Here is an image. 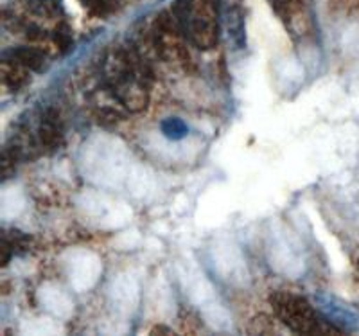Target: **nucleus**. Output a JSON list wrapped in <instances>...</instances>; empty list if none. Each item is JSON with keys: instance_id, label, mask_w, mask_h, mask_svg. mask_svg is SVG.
Listing matches in <instances>:
<instances>
[{"instance_id": "nucleus-1", "label": "nucleus", "mask_w": 359, "mask_h": 336, "mask_svg": "<svg viewBox=\"0 0 359 336\" xmlns=\"http://www.w3.org/2000/svg\"><path fill=\"white\" fill-rule=\"evenodd\" d=\"M99 79L107 94L124 110L140 112L149 103L151 67L133 47L117 46L107 51L99 63Z\"/></svg>"}, {"instance_id": "nucleus-2", "label": "nucleus", "mask_w": 359, "mask_h": 336, "mask_svg": "<svg viewBox=\"0 0 359 336\" xmlns=\"http://www.w3.org/2000/svg\"><path fill=\"white\" fill-rule=\"evenodd\" d=\"M172 15L191 46L210 51L219 43L221 0H178Z\"/></svg>"}, {"instance_id": "nucleus-3", "label": "nucleus", "mask_w": 359, "mask_h": 336, "mask_svg": "<svg viewBox=\"0 0 359 336\" xmlns=\"http://www.w3.org/2000/svg\"><path fill=\"white\" fill-rule=\"evenodd\" d=\"M273 313L282 324L298 335H341V329L322 315L318 308L293 291H275L271 299Z\"/></svg>"}, {"instance_id": "nucleus-4", "label": "nucleus", "mask_w": 359, "mask_h": 336, "mask_svg": "<svg viewBox=\"0 0 359 336\" xmlns=\"http://www.w3.org/2000/svg\"><path fill=\"white\" fill-rule=\"evenodd\" d=\"M187 43L189 40L185 38L184 31L180 29L172 11L171 15L163 13L160 15V18H156L155 27H153V46L163 62L182 67V69H189L192 58L187 49Z\"/></svg>"}, {"instance_id": "nucleus-5", "label": "nucleus", "mask_w": 359, "mask_h": 336, "mask_svg": "<svg viewBox=\"0 0 359 336\" xmlns=\"http://www.w3.org/2000/svg\"><path fill=\"white\" fill-rule=\"evenodd\" d=\"M34 139H36L40 153L50 155L62 148L63 140H65V126H63L62 115L56 108L49 107L41 112L36 130H34Z\"/></svg>"}, {"instance_id": "nucleus-6", "label": "nucleus", "mask_w": 359, "mask_h": 336, "mask_svg": "<svg viewBox=\"0 0 359 336\" xmlns=\"http://www.w3.org/2000/svg\"><path fill=\"white\" fill-rule=\"evenodd\" d=\"M320 311L336 328L345 331H359V309L334 297H320Z\"/></svg>"}, {"instance_id": "nucleus-7", "label": "nucleus", "mask_w": 359, "mask_h": 336, "mask_svg": "<svg viewBox=\"0 0 359 336\" xmlns=\"http://www.w3.org/2000/svg\"><path fill=\"white\" fill-rule=\"evenodd\" d=\"M2 58L20 63L25 69L31 70V72H41L47 67V54L41 49H38V47H13V49L6 51Z\"/></svg>"}, {"instance_id": "nucleus-8", "label": "nucleus", "mask_w": 359, "mask_h": 336, "mask_svg": "<svg viewBox=\"0 0 359 336\" xmlns=\"http://www.w3.org/2000/svg\"><path fill=\"white\" fill-rule=\"evenodd\" d=\"M31 239L27 238V234L20 232V230H4L2 232V243H0V252H2V267H6L9 259L17 254H24L29 250Z\"/></svg>"}, {"instance_id": "nucleus-9", "label": "nucleus", "mask_w": 359, "mask_h": 336, "mask_svg": "<svg viewBox=\"0 0 359 336\" xmlns=\"http://www.w3.org/2000/svg\"><path fill=\"white\" fill-rule=\"evenodd\" d=\"M29 74L31 70L25 69L24 65L2 58V81L9 90L17 92L18 88H22L29 81Z\"/></svg>"}, {"instance_id": "nucleus-10", "label": "nucleus", "mask_w": 359, "mask_h": 336, "mask_svg": "<svg viewBox=\"0 0 359 336\" xmlns=\"http://www.w3.org/2000/svg\"><path fill=\"white\" fill-rule=\"evenodd\" d=\"M224 20H226V27H229V34L232 36L233 43L237 49H243L246 43L245 38V18H243V11L237 6L226 9L224 13Z\"/></svg>"}, {"instance_id": "nucleus-11", "label": "nucleus", "mask_w": 359, "mask_h": 336, "mask_svg": "<svg viewBox=\"0 0 359 336\" xmlns=\"http://www.w3.org/2000/svg\"><path fill=\"white\" fill-rule=\"evenodd\" d=\"M81 2L90 13L99 15V17H104V15L114 11L117 0H81Z\"/></svg>"}, {"instance_id": "nucleus-12", "label": "nucleus", "mask_w": 359, "mask_h": 336, "mask_svg": "<svg viewBox=\"0 0 359 336\" xmlns=\"http://www.w3.org/2000/svg\"><path fill=\"white\" fill-rule=\"evenodd\" d=\"M298 2L300 0H269L271 8L277 11V15H280L282 20H290L293 17V13L298 8Z\"/></svg>"}, {"instance_id": "nucleus-13", "label": "nucleus", "mask_w": 359, "mask_h": 336, "mask_svg": "<svg viewBox=\"0 0 359 336\" xmlns=\"http://www.w3.org/2000/svg\"><path fill=\"white\" fill-rule=\"evenodd\" d=\"M355 267H358V271H359V257H358V261H355Z\"/></svg>"}]
</instances>
